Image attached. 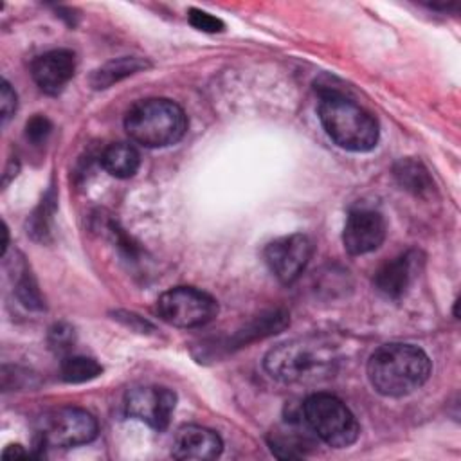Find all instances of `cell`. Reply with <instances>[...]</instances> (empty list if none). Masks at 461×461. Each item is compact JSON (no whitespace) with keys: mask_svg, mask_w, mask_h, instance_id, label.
Returning <instances> with one entry per match:
<instances>
[{"mask_svg":"<svg viewBox=\"0 0 461 461\" xmlns=\"http://www.w3.org/2000/svg\"><path fill=\"white\" fill-rule=\"evenodd\" d=\"M288 326V313L283 310H272L268 313L259 315L254 322H250L245 330H241L234 339L238 344H247L256 339L268 337L272 333H277Z\"/></svg>","mask_w":461,"mask_h":461,"instance_id":"ac0fdd59","label":"cell"},{"mask_svg":"<svg viewBox=\"0 0 461 461\" xmlns=\"http://www.w3.org/2000/svg\"><path fill=\"white\" fill-rule=\"evenodd\" d=\"M76 72V56L67 49H54L38 56L31 65L34 83L49 95L59 94Z\"/></svg>","mask_w":461,"mask_h":461,"instance_id":"8fae6325","label":"cell"},{"mask_svg":"<svg viewBox=\"0 0 461 461\" xmlns=\"http://www.w3.org/2000/svg\"><path fill=\"white\" fill-rule=\"evenodd\" d=\"M16 112V92L11 88V85L4 79L0 86V113H2V122L5 124L13 113Z\"/></svg>","mask_w":461,"mask_h":461,"instance_id":"cb8c5ba5","label":"cell"},{"mask_svg":"<svg viewBox=\"0 0 461 461\" xmlns=\"http://www.w3.org/2000/svg\"><path fill=\"white\" fill-rule=\"evenodd\" d=\"M312 254V240L299 232L270 241L263 252L267 267L283 285H292L299 279L310 263Z\"/></svg>","mask_w":461,"mask_h":461,"instance_id":"9c48e42d","label":"cell"},{"mask_svg":"<svg viewBox=\"0 0 461 461\" xmlns=\"http://www.w3.org/2000/svg\"><path fill=\"white\" fill-rule=\"evenodd\" d=\"M319 121L328 137L342 149L364 153L378 142V122L360 104L339 92H324L317 106Z\"/></svg>","mask_w":461,"mask_h":461,"instance_id":"7a4b0ae2","label":"cell"},{"mask_svg":"<svg viewBox=\"0 0 461 461\" xmlns=\"http://www.w3.org/2000/svg\"><path fill=\"white\" fill-rule=\"evenodd\" d=\"M303 420L310 430L333 448L353 445L360 434V425L349 407L333 394L315 393L301 407Z\"/></svg>","mask_w":461,"mask_h":461,"instance_id":"5b68a950","label":"cell"},{"mask_svg":"<svg viewBox=\"0 0 461 461\" xmlns=\"http://www.w3.org/2000/svg\"><path fill=\"white\" fill-rule=\"evenodd\" d=\"M301 418H303V414H301ZM301 423L290 421L288 429L272 432L270 448L277 457H303L304 447H312L310 434H313V432L310 430L306 421H304L303 429H301Z\"/></svg>","mask_w":461,"mask_h":461,"instance_id":"2e32d148","label":"cell"},{"mask_svg":"<svg viewBox=\"0 0 461 461\" xmlns=\"http://www.w3.org/2000/svg\"><path fill=\"white\" fill-rule=\"evenodd\" d=\"M32 454L31 452H27V450H23V447L22 445H9V447H5L4 448V452H2V457L4 459H14V457H31Z\"/></svg>","mask_w":461,"mask_h":461,"instance_id":"d4e9b609","label":"cell"},{"mask_svg":"<svg viewBox=\"0 0 461 461\" xmlns=\"http://www.w3.org/2000/svg\"><path fill=\"white\" fill-rule=\"evenodd\" d=\"M101 166L115 178H130L140 166V155L130 142H113L101 153Z\"/></svg>","mask_w":461,"mask_h":461,"instance_id":"9a60e30c","label":"cell"},{"mask_svg":"<svg viewBox=\"0 0 461 461\" xmlns=\"http://www.w3.org/2000/svg\"><path fill=\"white\" fill-rule=\"evenodd\" d=\"M187 18L194 29L203 31V32H220L225 29V23L220 18H216L211 13H205L202 9H191Z\"/></svg>","mask_w":461,"mask_h":461,"instance_id":"7402d4cb","label":"cell"},{"mask_svg":"<svg viewBox=\"0 0 461 461\" xmlns=\"http://www.w3.org/2000/svg\"><path fill=\"white\" fill-rule=\"evenodd\" d=\"M429 355L407 342L380 346L367 360V378L382 396L400 398L420 389L430 376Z\"/></svg>","mask_w":461,"mask_h":461,"instance_id":"6da1fadb","label":"cell"},{"mask_svg":"<svg viewBox=\"0 0 461 461\" xmlns=\"http://www.w3.org/2000/svg\"><path fill=\"white\" fill-rule=\"evenodd\" d=\"M124 130L144 148L176 144L187 131L185 112L171 99L148 97L133 103L124 115Z\"/></svg>","mask_w":461,"mask_h":461,"instance_id":"277c9868","label":"cell"},{"mask_svg":"<svg viewBox=\"0 0 461 461\" xmlns=\"http://www.w3.org/2000/svg\"><path fill=\"white\" fill-rule=\"evenodd\" d=\"M335 351L317 339H294L274 346L265 355L267 373L285 384H308L330 376L335 369Z\"/></svg>","mask_w":461,"mask_h":461,"instance_id":"3957f363","label":"cell"},{"mask_svg":"<svg viewBox=\"0 0 461 461\" xmlns=\"http://www.w3.org/2000/svg\"><path fill=\"white\" fill-rule=\"evenodd\" d=\"M49 342L58 351H67L74 344V330L67 324H54L49 333Z\"/></svg>","mask_w":461,"mask_h":461,"instance_id":"603a6c76","label":"cell"},{"mask_svg":"<svg viewBox=\"0 0 461 461\" xmlns=\"http://www.w3.org/2000/svg\"><path fill=\"white\" fill-rule=\"evenodd\" d=\"M385 220L378 211L358 207L348 214L342 243L351 256H362L376 250L385 240Z\"/></svg>","mask_w":461,"mask_h":461,"instance_id":"30bf717a","label":"cell"},{"mask_svg":"<svg viewBox=\"0 0 461 461\" xmlns=\"http://www.w3.org/2000/svg\"><path fill=\"white\" fill-rule=\"evenodd\" d=\"M52 131V122L45 115H34L25 124V137L34 146L43 144Z\"/></svg>","mask_w":461,"mask_h":461,"instance_id":"44dd1931","label":"cell"},{"mask_svg":"<svg viewBox=\"0 0 461 461\" xmlns=\"http://www.w3.org/2000/svg\"><path fill=\"white\" fill-rule=\"evenodd\" d=\"M101 366L90 357L72 355L61 362V378L68 384H83L94 380L101 375Z\"/></svg>","mask_w":461,"mask_h":461,"instance_id":"d6986e66","label":"cell"},{"mask_svg":"<svg viewBox=\"0 0 461 461\" xmlns=\"http://www.w3.org/2000/svg\"><path fill=\"white\" fill-rule=\"evenodd\" d=\"M176 405V394L164 385H137L124 396L126 414L153 430H166Z\"/></svg>","mask_w":461,"mask_h":461,"instance_id":"ba28073f","label":"cell"},{"mask_svg":"<svg viewBox=\"0 0 461 461\" xmlns=\"http://www.w3.org/2000/svg\"><path fill=\"white\" fill-rule=\"evenodd\" d=\"M221 450L223 441L214 430L200 425H184L175 432L171 456L175 459L205 461L218 457Z\"/></svg>","mask_w":461,"mask_h":461,"instance_id":"4fadbf2b","label":"cell"},{"mask_svg":"<svg viewBox=\"0 0 461 461\" xmlns=\"http://www.w3.org/2000/svg\"><path fill=\"white\" fill-rule=\"evenodd\" d=\"M420 270V254L407 250L389 261H385L373 277V285L378 294L387 299H400L411 286L414 276Z\"/></svg>","mask_w":461,"mask_h":461,"instance_id":"7c38bea8","label":"cell"},{"mask_svg":"<svg viewBox=\"0 0 461 461\" xmlns=\"http://www.w3.org/2000/svg\"><path fill=\"white\" fill-rule=\"evenodd\" d=\"M16 295L18 299L27 306V308H36V310H41L43 304H41V297H40V292L36 288V283L34 279L23 272V276L18 279L16 283Z\"/></svg>","mask_w":461,"mask_h":461,"instance_id":"ffe728a7","label":"cell"},{"mask_svg":"<svg viewBox=\"0 0 461 461\" xmlns=\"http://www.w3.org/2000/svg\"><path fill=\"white\" fill-rule=\"evenodd\" d=\"M97 421L85 409L61 407L41 414L34 427L36 448H70L86 445L97 436Z\"/></svg>","mask_w":461,"mask_h":461,"instance_id":"8992f818","label":"cell"},{"mask_svg":"<svg viewBox=\"0 0 461 461\" xmlns=\"http://www.w3.org/2000/svg\"><path fill=\"white\" fill-rule=\"evenodd\" d=\"M149 68V63L142 58L137 56H122L117 59H112L104 65H101L99 68H95L90 76V85L95 90H103L112 86L113 83H119L121 79L133 76L137 72H142Z\"/></svg>","mask_w":461,"mask_h":461,"instance_id":"5bb4252c","label":"cell"},{"mask_svg":"<svg viewBox=\"0 0 461 461\" xmlns=\"http://www.w3.org/2000/svg\"><path fill=\"white\" fill-rule=\"evenodd\" d=\"M394 178L396 182L414 196H429L434 191V182L427 171V167L420 160L402 158L394 164Z\"/></svg>","mask_w":461,"mask_h":461,"instance_id":"e0dca14e","label":"cell"},{"mask_svg":"<svg viewBox=\"0 0 461 461\" xmlns=\"http://www.w3.org/2000/svg\"><path fill=\"white\" fill-rule=\"evenodd\" d=\"M216 313V299L193 286L169 288L157 299V315L175 328H200Z\"/></svg>","mask_w":461,"mask_h":461,"instance_id":"52a82bcc","label":"cell"}]
</instances>
